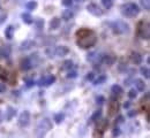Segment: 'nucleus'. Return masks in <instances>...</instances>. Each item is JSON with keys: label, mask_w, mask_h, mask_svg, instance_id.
Segmentation results:
<instances>
[{"label": "nucleus", "mask_w": 150, "mask_h": 138, "mask_svg": "<svg viewBox=\"0 0 150 138\" xmlns=\"http://www.w3.org/2000/svg\"><path fill=\"white\" fill-rule=\"evenodd\" d=\"M121 13L126 17H135L140 13V7L134 2H127L121 6Z\"/></svg>", "instance_id": "nucleus-1"}, {"label": "nucleus", "mask_w": 150, "mask_h": 138, "mask_svg": "<svg viewBox=\"0 0 150 138\" xmlns=\"http://www.w3.org/2000/svg\"><path fill=\"white\" fill-rule=\"evenodd\" d=\"M51 128H52V122L49 119H43L38 122L35 134H36L37 138H44L45 135L47 134V131L51 130Z\"/></svg>", "instance_id": "nucleus-2"}, {"label": "nucleus", "mask_w": 150, "mask_h": 138, "mask_svg": "<svg viewBox=\"0 0 150 138\" xmlns=\"http://www.w3.org/2000/svg\"><path fill=\"white\" fill-rule=\"evenodd\" d=\"M97 43V37L93 32L87 34V36H83L81 38H79V40L76 41L77 46H80L81 48H89L92 47L95 44Z\"/></svg>", "instance_id": "nucleus-3"}, {"label": "nucleus", "mask_w": 150, "mask_h": 138, "mask_svg": "<svg viewBox=\"0 0 150 138\" xmlns=\"http://www.w3.org/2000/svg\"><path fill=\"white\" fill-rule=\"evenodd\" d=\"M149 22L148 21H140L137 24V34L142 38L148 40L150 37V30H149Z\"/></svg>", "instance_id": "nucleus-4"}, {"label": "nucleus", "mask_w": 150, "mask_h": 138, "mask_svg": "<svg viewBox=\"0 0 150 138\" xmlns=\"http://www.w3.org/2000/svg\"><path fill=\"white\" fill-rule=\"evenodd\" d=\"M114 34H128L129 32V26L123 21H117L111 24Z\"/></svg>", "instance_id": "nucleus-5"}, {"label": "nucleus", "mask_w": 150, "mask_h": 138, "mask_svg": "<svg viewBox=\"0 0 150 138\" xmlns=\"http://www.w3.org/2000/svg\"><path fill=\"white\" fill-rule=\"evenodd\" d=\"M20 127H28L30 123V113L28 110H24L20 114L19 116V121H17Z\"/></svg>", "instance_id": "nucleus-6"}, {"label": "nucleus", "mask_w": 150, "mask_h": 138, "mask_svg": "<svg viewBox=\"0 0 150 138\" xmlns=\"http://www.w3.org/2000/svg\"><path fill=\"white\" fill-rule=\"evenodd\" d=\"M56 82V77L53 75H47V76H44L42 77L38 82H37V85L38 86H50L51 84H53Z\"/></svg>", "instance_id": "nucleus-7"}, {"label": "nucleus", "mask_w": 150, "mask_h": 138, "mask_svg": "<svg viewBox=\"0 0 150 138\" xmlns=\"http://www.w3.org/2000/svg\"><path fill=\"white\" fill-rule=\"evenodd\" d=\"M87 10L89 12L90 14H92L93 16H102L103 15V10L96 3H89L87 6Z\"/></svg>", "instance_id": "nucleus-8"}, {"label": "nucleus", "mask_w": 150, "mask_h": 138, "mask_svg": "<svg viewBox=\"0 0 150 138\" xmlns=\"http://www.w3.org/2000/svg\"><path fill=\"white\" fill-rule=\"evenodd\" d=\"M12 53V50L9 46H1L0 47V59H7L9 58Z\"/></svg>", "instance_id": "nucleus-9"}, {"label": "nucleus", "mask_w": 150, "mask_h": 138, "mask_svg": "<svg viewBox=\"0 0 150 138\" xmlns=\"http://www.w3.org/2000/svg\"><path fill=\"white\" fill-rule=\"evenodd\" d=\"M68 53H69V50H68L67 46H58V47H56V55H58L60 58L66 57Z\"/></svg>", "instance_id": "nucleus-10"}, {"label": "nucleus", "mask_w": 150, "mask_h": 138, "mask_svg": "<svg viewBox=\"0 0 150 138\" xmlns=\"http://www.w3.org/2000/svg\"><path fill=\"white\" fill-rule=\"evenodd\" d=\"M118 110H119V104L117 101H111L109 105V115L113 116Z\"/></svg>", "instance_id": "nucleus-11"}, {"label": "nucleus", "mask_w": 150, "mask_h": 138, "mask_svg": "<svg viewBox=\"0 0 150 138\" xmlns=\"http://www.w3.org/2000/svg\"><path fill=\"white\" fill-rule=\"evenodd\" d=\"M130 60H132V62L134 65H140L142 62V55L140 53H137V52H133L130 54Z\"/></svg>", "instance_id": "nucleus-12"}, {"label": "nucleus", "mask_w": 150, "mask_h": 138, "mask_svg": "<svg viewBox=\"0 0 150 138\" xmlns=\"http://www.w3.org/2000/svg\"><path fill=\"white\" fill-rule=\"evenodd\" d=\"M20 66H21V69L24 70V71H27V70H29V69L32 68V63H31V61H30L29 58H24V59L21 61Z\"/></svg>", "instance_id": "nucleus-13"}, {"label": "nucleus", "mask_w": 150, "mask_h": 138, "mask_svg": "<svg viewBox=\"0 0 150 138\" xmlns=\"http://www.w3.org/2000/svg\"><path fill=\"white\" fill-rule=\"evenodd\" d=\"M102 61L107 66H112L116 62V58L113 55H104V57H102Z\"/></svg>", "instance_id": "nucleus-14"}, {"label": "nucleus", "mask_w": 150, "mask_h": 138, "mask_svg": "<svg viewBox=\"0 0 150 138\" xmlns=\"http://www.w3.org/2000/svg\"><path fill=\"white\" fill-rule=\"evenodd\" d=\"M60 24H61L60 19L54 17V19H52L51 22H50V29H51V30H57V29H59Z\"/></svg>", "instance_id": "nucleus-15"}, {"label": "nucleus", "mask_w": 150, "mask_h": 138, "mask_svg": "<svg viewBox=\"0 0 150 138\" xmlns=\"http://www.w3.org/2000/svg\"><path fill=\"white\" fill-rule=\"evenodd\" d=\"M35 45V43H33V40H24L22 44H21V47H20V50L21 51H27V50H29L31 48L32 46Z\"/></svg>", "instance_id": "nucleus-16"}, {"label": "nucleus", "mask_w": 150, "mask_h": 138, "mask_svg": "<svg viewBox=\"0 0 150 138\" xmlns=\"http://www.w3.org/2000/svg\"><path fill=\"white\" fill-rule=\"evenodd\" d=\"M61 17H62L65 21H69V20H72V19L74 17V13H73L72 10H69V9H66V10H63V12L61 13Z\"/></svg>", "instance_id": "nucleus-17"}, {"label": "nucleus", "mask_w": 150, "mask_h": 138, "mask_svg": "<svg viewBox=\"0 0 150 138\" xmlns=\"http://www.w3.org/2000/svg\"><path fill=\"white\" fill-rule=\"evenodd\" d=\"M135 86H136L137 91H141L142 92V91L146 90V83H144L143 79H140V78L135 79Z\"/></svg>", "instance_id": "nucleus-18"}, {"label": "nucleus", "mask_w": 150, "mask_h": 138, "mask_svg": "<svg viewBox=\"0 0 150 138\" xmlns=\"http://www.w3.org/2000/svg\"><path fill=\"white\" fill-rule=\"evenodd\" d=\"M5 36L7 39H12L13 36H14V27L13 26H8L5 30Z\"/></svg>", "instance_id": "nucleus-19"}, {"label": "nucleus", "mask_w": 150, "mask_h": 138, "mask_svg": "<svg viewBox=\"0 0 150 138\" xmlns=\"http://www.w3.org/2000/svg\"><path fill=\"white\" fill-rule=\"evenodd\" d=\"M21 17H22L23 22H24V23H27V24H31V23H33V19H32V16L30 15L29 13H23V14L21 15Z\"/></svg>", "instance_id": "nucleus-20"}, {"label": "nucleus", "mask_w": 150, "mask_h": 138, "mask_svg": "<svg viewBox=\"0 0 150 138\" xmlns=\"http://www.w3.org/2000/svg\"><path fill=\"white\" fill-rule=\"evenodd\" d=\"M16 114V110L13 108V107H7V112H6V119L7 120H12L13 119V116Z\"/></svg>", "instance_id": "nucleus-21"}, {"label": "nucleus", "mask_w": 150, "mask_h": 138, "mask_svg": "<svg viewBox=\"0 0 150 138\" xmlns=\"http://www.w3.org/2000/svg\"><path fill=\"white\" fill-rule=\"evenodd\" d=\"M45 54H46L47 58H53V57L56 55V47H53V46L47 47V48L45 50Z\"/></svg>", "instance_id": "nucleus-22"}, {"label": "nucleus", "mask_w": 150, "mask_h": 138, "mask_svg": "<svg viewBox=\"0 0 150 138\" xmlns=\"http://www.w3.org/2000/svg\"><path fill=\"white\" fill-rule=\"evenodd\" d=\"M100 116H102V112H100V110H96V112H93V114H92V115H91V117H90V123L98 121V120L100 119Z\"/></svg>", "instance_id": "nucleus-23"}, {"label": "nucleus", "mask_w": 150, "mask_h": 138, "mask_svg": "<svg viewBox=\"0 0 150 138\" xmlns=\"http://www.w3.org/2000/svg\"><path fill=\"white\" fill-rule=\"evenodd\" d=\"M53 120L56 121V123H61L63 120H65V114L63 113H57L56 115H54V117H53Z\"/></svg>", "instance_id": "nucleus-24"}, {"label": "nucleus", "mask_w": 150, "mask_h": 138, "mask_svg": "<svg viewBox=\"0 0 150 138\" xmlns=\"http://www.w3.org/2000/svg\"><path fill=\"white\" fill-rule=\"evenodd\" d=\"M111 91H112L114 95H121V93H122V88H121L120 85H118V84H114V85H112Z\"/></svg>", "instance_id": "nucleus-25"}, {"label": "nucleus", "mask_w": 150, "mask_h": 138, "mask_svg": "<svg viewBox=\"0 0 150 138\" xmlns=\"http://www.w3.org/2000/svg\"><path fill=\"white\" fill-rule=\"evenodd\" d=\"M92 31H90V30H88V29H86V28H83V29H81V30H79L77 32H76V36L77 37H83V36H87V34H91Z\"/></svg>", "instance_id": "nucleus-26"}, {"label": "nucleus", "mask_w": 150, "mask_h": 138, "mask_svg": "<svg viewBox=\"0 0 150 138\" xmlns=\"http://www.w3.org/2000/svg\"><path fill=\"white\" fill-rule=\"evenodd\" d=\"M105 81H106V76H105V75H99L98 78L93 82V84H95V85H99V84H103Z\"/></svg>", "instance_id": "nucleus-27"}, {"label": "nucleus", "mask_w": 150, "mask_h": 138, "mask_svg": "<svg viewBox=\"0 0 150 138\" xmlns=\"http://www.w3.org/2000/svg\"><path fill=\"white\" fill-rule=\"evenodd\" d=\"M26 7H27V9H30V10L35 9L37 7V1H28L26 3Z\"/></svg>", "instance_id": "nucleus-28"}, {"label": "nucleus", "mask_w": 150, "mask_h": 138, "mask_svg": "<svg viewBox=\"0 0 150 138\" xmlns=\"http://www.w3.org/2000/svg\"><path fill=\"white\" fill-rule=\"evenodd\" d=\"M140 71H141V74H142L146 78H149L150 77V71H149V68H148V67H142Z\"/></svg>", "instance_id": "nucleus-29"}, {"label": "nucleus", "mask_w": 150, "mask_h": 138, "mask_svg": "<svg viewBox=\"0 0 150 138\" xmlns=\"http://www.w3.org/2000/svg\"><path fill=\"white\" fill-rule=\"evenodd\" d=\"M102 3H103V6H104L106 9H110V8L112 7V5H113L112 0H102Z\"/></svg>", "instance_id": "nucleus-30"}, {"label": "nucleus", "mask_w": 150, "mask_h": 138, "mask_svg": "<svg viewBox=\"0 0 150 138\" xmlns=\"http://www.w3.org/2000/svg\"><path fill=\"white\" fill-rule=\"evenodd\" d=\"M73 67V61L72 60H66L63 62V66H62V69H70Z\"/></svg>", "instance_id": "nucleus-31"}, {"label": "nucleus", "mask_w": 150, "mask_h": 138, "mask_svg": "<svg viewBox=\"0 0 150 138\" xmlns=\"http://www.w3.org/2000/svg\"><path fill=\"white\" fill-rule=\"evenodd\" d=\"M136 96H137V91H136L135 89H132V90H129V92H128V97H129L130 99H134V98H136Z\"/></svg>", "instance_id": "nucleus-32"}, {"label": "nucleus", "mask_w": 150, "mask_h": 138, "mask_svg": "<svg viewBox=\"0 0 150 138\" xmlns=\"http://www.w3.org/2000/svg\"><path fill=\"white\" fill-rule=\"evenodd\" d=\"M141 5H142V7H143L146 10H149L150 9L149 0H141Z\"/></svg>", "instance_id": "nucleus-33"}, {"label": "nucleus", "mask_w": 150, "mask_h": 138, "mask_svg": "<svg viewBox=\"0 0 150 138\" xmlns=\"http://www.w3.org/2000/svg\"><path fill=\"white\" fill-rule=\"evenodd\" d=\"M35 24H36V27H37V29H42L43 27H44V21L43 20H36L35 21Z\"/></svg>", "instance_id": "nucleus-34"}, {"label": "nucleus", "mask_w": 150, "mask_h": 138, "mask_svg": "<svg viewBox=\"0 0 150 138\" xmlns=\"http://www.w3.org/2000/svg\"><path fill=\"white\" fill-rule=\"evenodd\" d=\"M61 3H62L65 7H70L72 3H73V0H62Z\"/></svg>", "instance_id": "nucleus-35"}, {"label": "nucleus", "mask_w": 150, "mask_h": 138, "mask_svg": "<svg viewBox=\"0 0 150 138\" xmlns=\"http://www.w3.org/2000/svg\"><path fill=\"white\" fill-rule=\"evenodd\" d=\"M77 76V72L76 71H69L67 74V78H75Z\"/></svg>", "instance_id": "nucleus-36"}, {"label": "nucleus", "mask_w": 150, "mask_h": 138, "mask_svg": "<svg viewBox=\"0 0 150 138\" xmlns=\"http://www.w3.org/2000/svg\"><path fill=\"white\" fill-rule=\"evenodd\" d=\"M119 135H120V129L119 128H114L113 131H112V136H113V137H117V136H119Z\"/></svg>", "instance_id": "nucleus-37"}, {"label": "nucleus", "mask_w": 150, "mask_h": 138, "mask_svg": "<svg viewBox=\"0 0 150 138\" xmlns=\"http://www.w3.org/2000/svg\"><path fill=\"white\" fill-rule=\"evenodd\" d=\"M6 77H7L6 70H3V69L0 67V78H6Z\"/></svg>", "instance_id": "nucleus-38"}, {"label": "nucleus", "mask_w": 150, "mask_h": 138, "mask_svg": "<svg viewBox=\"0 0 150 138\" xmlns=\"http://www.w3.org/2000/svg\"><path fill=\"white\" fill-rule=\"evenodd\" d=\"M6 19H7V14H1L0 15V26L6 21Z\"/></svg>", "instance_id": "nucleus-39"}, {"label": "nucleus", "mask_w": 150, "mask_h": 138, "mask_svg": "<svg viewBox=\"0 0 150 138\" xmlns=\"http://www.w3.org/2000/svg\"><path fill=\"white\" fill-rule=\"evenodd\" d=\"M5 91H6V85L1 83V84H0V93H3Z\"/></svg>", "instance_id": "nucleus-40"}, {"label": "nucleus", "mask_w": 150, "mask_h": 138, "mask_svg": "<svg viewBox=\"0 0 150 138\" xmlns=\"http://www.w3.org/2000/svg\"><path fill=\"white\" fill-rule=\"evenodd\" d=\"M87 79H88V81H92V79H93V72H89V74L87 75Z\"/></svg>", "instance_id": "nucleus-41"}, {"label": "nucleus", "mask_w": 150, "mask_h": 138, "mask_svg": "<svg viewBox=\"0 0 150 138\" xmlns=\"http://www.w3.org/2000/svg\"><path fill=\"white\" fill-rule=\"evenodd\" d=\"M35 84V82L33 81H31V79H29V81H27V86L28 88H30V86H32Z\"/></svg>", "instance_id": "nucleus-42"}, {"label": "nucleus", "mask_w": 150, "mask_h": 138, "mask_svg": "<svg viewBox=\"0 0 150 138\" xmlns=\"http://www.w3.org/2000/svg\"><path fill=\"white\" fill-rule=\"evenodd\" d=\"M123 68H125V69H127V65L125 66L123 63H121V65H120V66H119V70H120V71H122V70H123Z\"/></svg>", "instance_id": "nucleus-43"}, {"label": "nucleus", "mask_w": 150, "mask_h": 138, "mask_svg": "<svg viewBox=\"0 0 150 138\" xmlns=\"http://www.w3.org/2000/svg\"><path fill=\"white\" fill-rule=\"evenodd\" d=\"M135 114H136V112H134V110H130V113H128L129 116H134Z\"/></svg>", "instance_id": "nucleus-44"}, {"label": "nucleus", "mask_w": 150, "mask_h": 138, "mask_svg": "<svg viewBox=\"0 0 150 138\" xmlns=\"http://www.w3.org/2000/svg\"><path fill=\"white\" fill-rule=\"evenodd\" d=\"M123 107H125V108H128V107H129V103L125 104V105H123Z\"/></svg>", "instance_id": "nucleus-45"}]
</instances>
